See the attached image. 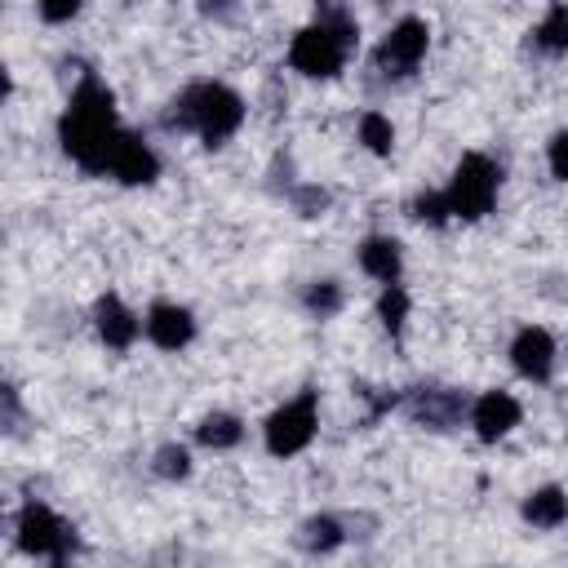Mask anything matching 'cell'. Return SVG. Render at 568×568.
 Wrapping results in <instances>:
<instances>
[{"label": "cell", "instance_id": "cell-24", "mask_svg": "<svg viewBox=\"0 0 568 568\" xmlns=\"http://www.w3.org/2000/svg\"><path fill=\"white\" fill-rule=\"evenodd\" d=\"M408 209H413V217H417V222H430V226H444V222H448V204H444V195H439V191L417 195Z\"/></svg>", "mask_w": 568, "mask_h": 568}, {"label": "cell", "instance_id": "cell-8", "mask_svg": "<svg viewBox=\"0 0 568 568\" xmlns=\"http://www.w3.org/2000/svg\"><path fill=\"white\" fill-rule=\"evenodd\" d=\"M404 408L426 430H453V426H462V417H470L466 395L453 386H413L404 395Z\"/></svg>", "mask_w": 568, "mask_h": 568}, {"label": "cell", "instance_id": "cell-17", "mask_svg": "<svg viewBox=\"0 0 568 568\" xmlns=\"http://www.w3.org/2000/svg\"><path fill=\"white\" fill-rule=\"evenodd\" d=\"M195 439H200L204 448H213V453L235 448V444L244 439V422H240L235 413H209V417L195 426Z\"/></svg>", "mask_w": 568, "mask_h": 568}, {"label": "cell", "instance_id": "cell-20", "mask_svg": "<svg viewBox=\"0 0 568 568\" xmlns=\"http://www.w3.org/2000/svg\"><path fill=\"white\" fill-rule=\"evenodd\" d=\"M302 306H306L311 315H320V320L337 315V311H342V284H337V280H315V284H306Z\"/></svg>", "mask_w": 568, "mask_h": 568}, {"label": "cell", "instance_id": "cell-12", "mask_svg": "<svg viewBox=\"0 0 568 568\" xmlns=\"http://www.w3.org/2000/svg\"><path fill=\"white\" fill-rule=\"evenodd\" d=\"M142 328H146V337H151L160 351H182V346L195 337V315H191L186 306H178V302H155V306L146 311Z\"/></svg>", "mask_w": 568, "mask_h": 568}, {"label": "cell", "instance_id": "cell-16", "mask_svg": "<svg viewBox=\"0 0 568 568\" xmlns=\"http://www.w3.org/2000/svg\"><path fill=\"white\" fill-rule=\"evenodd\" d=\"M346 541V524L337 515H311L302 528H297V546L311 550V555H328Z\"/></svg>", "mask_w": 568, "mask_h": 568}, {"label": "cell", "instance_id": "cell-25", "mask_svg": "<svg viewBox=\"0 0 568 568\" xmlns=\"http://www.w3.org/2000/svg\"><path fill=\"white\" fill-rule=\"evenodd\" d=\"M546 160H550V173H555L559 182H568V129H559V133L550 138Z\"/></svg>", "mask_w": 568, "mask_h": 568}, {"label": "cell", "instance_id": "cell-27", "mask_svg": "<svg viewBox=\"0 0 568 568\" xmlns=\"http://www.w3.org/2000/svg\"><path fill=\"white\" fill-rule=\"evenodd\" d=\"M18 422H22V404H18V386H4V426H9V430H18Z\"/></svg>", "mask_w": 568, "mask_h": 568}, {"label": "cell", "instance_id": "cell-2", "mask_svg": "<svg viewBox=\"0 0 568 568\" xmlns=\"http://www.w3.org/2000/svg\"><path fill=\"white\" fill-rule=\"evenodd\" d=\"M244 111L248 106H244V98L235 89H226L217 80H200V84H186L169 102V111L160 115V124L164 129H178V133H200L204 146L213 151V146H222L226 138L240 133Z\"/></svg>", "mask_w": 568, "mask_h": 568}, {"label": "cell", "instance_id": "cell-7", "mask_svg": "<svg viewBox=\"0 0 568 568\" xmlns=\"http://www.w3.org/2000/svg\"><path fill=\"white\" fill-rule=\"evenodd\" d=\"M426 49H430V27H426L422 18H399V22L382 36V44H377V53H373V67H377L382 75H408V71H417V62L426 58Z\"/></svg>", "mask_w": 568, "mask_h": 568}, {"label": "cell", "instance_id": "cell-14", "mask_svg": "<svg viewBox=\"0 0 568 568\" xmlns=\"http://www.w3.org/2000/svg\"><path fill=\"white\" fill-rule=\"evenodd\" d=\"M359 266L364 275L382 280V284H399V266H404V253H399V240L390 235H368L359 244Z\"/></svg>", "mask_w": 568, "mask_h": 568}, {"label": "cell", "instance_id": "cell-5", "mask_svg": "<svg viewBox=\"0 0 568 568\" xmlns=\"http://www.w3.org/2000/svg\"><path fill=\"white\" fill-rule=\"evenodd\" d=\"M13 541H18L22 555H40V559H49L53 568H67L71 555L80 550L75 528H71L67 519H58V515H53L49 506H40V501H27V506L18 510V519H13Z\"/></svg>", "mask_w": 568, "mask_h": 568}, {"label": "cell", "instance_id": "cell-11", "mask_svg": "<svg viewBox=\"0 0 568 568\" xmlns=\"http://www.w3.org/2000/svg\"><path fill=\"white\" fill-rule=\"evenodd\" d=\"M470 426L484 444H497L501 435H510L519 426V399L510 390H484L470 404Z\"/></svg>", "mask_w": 568, "mask_h": 568}, {"label": "cell", "instance_id": "cell-18", "mask_svg": "<svg viewBox=\"0 0 568 568\" xmlns=\"http://www.w3.org/2000/svg\"><path fill=\"white\" fill-rule=\"evenodd\" d=\"M532 44L541 53H568V4L546 9V18L532 27Z\"/></svg>", "mask_w": 568, "mask_h": 568}, {"label": "cell", "instance_id": "cell-15", "mask_svg": "<svg viewBox=\"0 0 568 568\" xmlns=\"http://www.w3.org/2000/svg\"><path fill=\"white\" fill-rule=\"evenodd\" d=\"M524 519H528L532 528H559V524L568 519V493H564L559 484H546V488L528 493V497H524Z\"/></svg>", "mask_w": 568, "mask_h": 568}, {"label": "cell", "instance_id": "cell-22", "mask_svg": "<svg viewBox=\"0 0 568 568\" xmlns=\"http://www.w3.org/2000/svg\"><path fill=\"white\" fill-rule=\"evenodd\" d=\"M151 470H155L160 479H186V475H191V453H186L182 444H164V448H155Z\"/></svg>", "mask_w": 568, "mask_h": 568}, {"label": "cell", "instance_id": "cell-4", "mask_svg": "<svg viewBox=\"0 0 568 568\" xmlns=\"http://www.w3.org/2000/svg\"><path fill=\"white\" fill-rule=\"evenodd\" d=\"M497 186H501V169L484 155V151H470L457 160L448 186L439 191L444 204H448V217H462V222H479L493 213L497 204Z\"/></svg>", "mask_w": 568, "mask_h": 568}, {"label": "cell", "instance_id": "cell-1", "mask_svg": "<svg viewBox=\"0 0 568 568\" xmlns=\"http://www.w3.org/2000/svg\"><path fill=\"white\" fill-rule=\"evenodd\" d=\"M120 133H124V129L115 124V93H111L93 71H84L80 84L71 89V102H67L62 120H58V142H62V151H67L84 173H106Z\"/></svg>", "mask_w": 568, "mask_h": 568}, {"label": "cell", "instance_id": "cell-3", "mask_svg": "<svg viewBox=\"0 0 568 568\" xmlns=\"http://www.w3.org/2000/svg\"><path fill=\"white\" fill-rule=\"evenodd\" d=\"M355 44H359L355 18L346 9H337V4H320L315 9V22L293 36L288 67L302 71V75H311V80H328V75H337L346 67V58H351Z\"/></svg>", "mask_w": 568, "mask_h": 568}, {"label": "cell", "instance_id": "cell-26", "mask_svg": "<svg viewBox=\"0 0 568 568\" xmlns=\"http://www.w3.org/2000/svg\"><path fill=\"white\" fill-rule=\"evenodd\" d=\"M75 13H80L75 0H67V4H40V18H44V22H67V18H75Z\"/></svg>", "mask_w": 568, "mask_h": 568}, {"label": "cell", "instance_id": "cell-6", "mask_svg": "<svg viewBox=\"0 0 568 568\" xmlns=\"http://www.w3.org/2000/svg\"><path fill=\"white\" fill-rule=\"evenodd\" d=\"M320 426V390H302L297 399H288L284 408H275L262 426L266 435V453L271 457H297Z\"/></svg>", "mask_w": 568, "mask_h": 568}, {"label": "cell", "instance_id": "cell-9", "mask_svg": "<svg viewBox=\"0 0 568 568\" xmlns=\"http://www.w3.org/2000/svg\"><path fill=\"white\" fill-rule=\"evenodd\" d=\"M106 173H111L115 182H124V186H146V182L160 178V155H155L138 133H120Z\"/></svg>", "mask_w": 568, "mask_h": 568}, {"label": "cell", "instance_id": "cell-10", "mask_svg": "<svg viewBox=\"0 0 568 568\" xmlns=\"http://www.w3.org/2000/svg\"><path fill=\"white\" fill-rule=\"evenodd\" d=\"M510 364L528 382H550V373H555V337L546 328H532V324L519 328L515 342H510Z\"/></svg>", "mask_w": 568, "mask_h": 568}, {"label": "cell", "instance_id": "cell-21", "mask_svg": "<svg viewBox=\"0 0 568 568\" xmlns=\"http://www.w3.org/2000/svg\"><path fill=\"white\" fill-rule=\"evenodd\" d=\"M377 315H382V324H386L390 337L404 333V320H408V293H404V284H386V288H382Z\"/></svg>", "mask_w": 568, "mask_h": 568}, {"label": "cell", "instance_id": "cell-19", "mask_svg": "<svg viewBox=\"0 0 568 568\" xmlns=\"http://www.w3.org/2000/svg\"><path fill=\"white\" fill-rule=\"evenodd\" d=\"M359 142H364L373 155H390V146H395L390 120H386L382 111H364V115H359Z\"/></svg>", "mask_w": 568, "mask_h": 568}, {"label": "cell", "instance_id": "cell-13", "mask_svg": "<svg viewBox=\"0 0 568 568\" xmlns=\"http://www.w3.org/2000/svg\"><path fill=\"white\" fill-rule=\"evenodd\" d=\"M93 324H98V337L111 346V351H129L133 337L142 333V320L115 297V293H102L98 306H93Z\"/></svg>", "mask_w": 568, "mask_h": 568}, {"label": "cell", "instance_id": "cell-23", "mask_svg": "<svg viewBox=\"0 0 568 568\" xmlns=\"http://www.w3.org/2000/svg\"><path fill=\"white\" fill-rule=\"evenodd\" d=\"M288 200H293V209H297L302 217H320V213L328 209V191H324V186H311V182L293 186V191H288Z\"/></svg>", "mask_w": 568, "mask_h": 568}]
</instances>
